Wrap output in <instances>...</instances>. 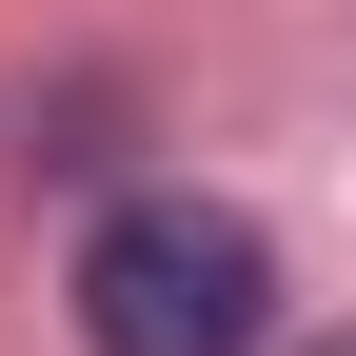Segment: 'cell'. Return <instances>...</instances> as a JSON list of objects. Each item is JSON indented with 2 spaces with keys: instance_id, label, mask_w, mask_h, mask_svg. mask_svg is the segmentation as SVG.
I'll list each match as a JSON object with an SVG mask.
<instances>
[{
  "instance_id": "1",
  "label": "cell",
  "mask_w": 356,
  "mask_h": 356,
  "mask_svg": "<svg viewBox=\"0 0 356 356\" xmlns=\"http://www.w3.org/2000/svg\"><path fill=\"white\" fill-rule=\"evenodd\" d=\"M257 317H277V238L198 178H139L79 238V337L99 356H257Z\"/></svg>"
},
{
  "instance_id": "2",
  "label": "cell",
  "mask_w": 356,
  "mask_h": 356,
  "mask_svg": "<svg viewBox=\"0 0 356 356\" xmlns=\"http://www.w3.org/2000/svg\"><path fill=\"white\" fill-rule=\"evenodd\" d=\"M337 356H356V337H337Z\"/></svg>"
}]
</instances>
